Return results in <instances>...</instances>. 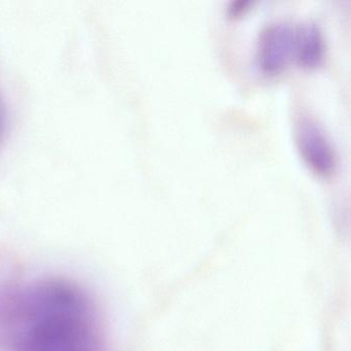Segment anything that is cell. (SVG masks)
I'll return each mask as SVG.
<instances>
[{
	"instance_id": "6da1fadb",
	"label": "cell",
	"mask_w": 351,
	"mask_h": 351,
	"mask_svg": "<svg viewBox=\"0 0 351 351\" xmlns=\"http://www.w3.org/2000/svg\"><path fill=\"white\" fill-rule=\"evenodd\" d=\"M20 343L21 351H95V330L81 293L61 283L36 291Z\"/></svg>"
},
{
	"instance_id": "7a4b0ae2",
	"label": "cell",
	"mask_w": 351,
	"mask_h": 351,
	"mask_svg": "<svg viewBox=\"0 0 351 351\" xmlns=\"http://www.w3.org/2000/svg\"><path fill=\"white\" fill-rule=\"evenodd\" d=\"M295 141L306 163L319 174L332 173L337 156L326 131L312 117L303 114L295 124Z\"/></svg>"
},
{
	"instance_id": "3957f363",
	"label": "cell",
	"mask_w": 351,
	"mask_h": 351,
	"mask_svg": "<svg viewBox=\"0 0 351 351\" xmlns=\"http://www.w3.org/2000/svg\"><path fill=\"white\" fill-rule=\"evenodd\" d=\"M295 26L274 22L263 29L258 40V62L267 73L282 71L295 58Z\"/></svg>"
},
{
	"instance_id": "277c9868",
	"label": "cell",
	"mask_w": 351,
	"mask_h": 351,
	"mask_svg": "<svg viewBox=\"0 0 351 351\" xmlns=\"http://www.w3.org/2000/svg\"><path fill=\"white\" fill-rule=\"evenodd\" d=\"M324 54V40L319 27L312 22L295 26V60L304 66H314Z\"/></svg>"
},
{
	"instance_id": "5b68a950",
	"label": "cell",
	"mask_w": 351,
	"mask_h": 351,
	"mask_svg": "<svg viewBox=\"0 0 351 351\" xmlns=\"http://www.w3.org/2000/svg\"><path fill=\"white\" fill-rule=\"evenodd\" d=\"M246 3H247L246 1L234 3L233 5H232L231 11L233 12L234 14H238V12L243 11V9H245Z\"/></svg>"
}]
</instances>
